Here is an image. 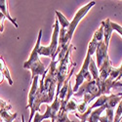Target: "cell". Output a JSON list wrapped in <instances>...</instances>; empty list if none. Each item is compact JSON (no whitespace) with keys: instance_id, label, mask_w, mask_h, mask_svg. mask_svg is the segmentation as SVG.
Masks as SVG:
<instances>
[{"instance_id":"cell-1","label":"cell","mask_w":122,"mask_h":122,"mask_svg":"<svg viewBox=\"0 0 122 122\" xmlns=\"http://www.w3.org/2000/svg\"><path fill=\"white\" fill-rule=\"evenodd\" d=\"M95 4H96L95 1H91V2L87 3L86 5H84L83 7H81L76 12V14L74 15L73 19L70 22L61 12L56 11V16H57V19H58V21L60 23V25H61L60 35H59L58 54L65 46L70 44V41H71L73 33L75 31L78 24L81 22V20L86 16V14L89 12V10H91V8H92L93 6H95Z\"/></svg>"},{"instance_id":"cell-2","label":"cell","mask_w":122,"mask_h":122,"mask_svg":"<svg viewBox=\"0 0 122 122\" xmlns=\"http://www.w3.org/2000/svg\"><path fill=\"white\" fill-rule=\"evenodd\" d=\"M41 37H42V30L40 29L38 32L37 41L31 51V53H30V56L28 60L24 63V67L25 69H29L31 71V79H33L35 76H42L48 70V68L45 67L44 64L39 59L38 50L40 46H41L40 45V43H41Z\"/></svg>"},{"instance_id":"cell-3","label":"cell","mask_w":122,"mask_h":122,"mask_svg":"<svg viewBox=\"0 0 122 122\" xmlns=\"http://www.w3.org/2000/svg\"><path fill=\"white\" fill-rule=\"evenodd\" d=\"M75 49L76 48L72 44H70L66 55L65 56V58L62 61H60V63L58 65V68H57V83L58 84H57L56 93H60V90L62 89L64 82L68 77V75L70 74L71 69L76 66V63H73L71 61V57H70L71 52Z\"/></svg>"},{"instance_id":"cell-4","label":"cell","mask_w":122,"mask_h":122,"mask_svg":"<svg viewBox=\"0 0 122 122\" xmlns=\"http://www.w3.org/2000/svg\"><path fill=\"white\" fill-rule=\"evenodd\" d=\"M60 23L58 19L56 18V21L54 24V31L52 34L51 43L48 46H40L38 50L39 56H46L52 58V60H56L58 56V49H59V35H60Z\"/></svg>"},{"instance_id":"cell-5","label":"cell","mask_w":122,"mask_h":122,"mask_svg":"<svg viewBox=\"0 0 122 122\" xmlns=\"http://www.w3.org/2000/svg\"><path fill=\"white\" fill-rule=\"evenodd\" d=\"M60 107H61V102L59 100V93H56L52 105H46V111L44 114L36 112L32 119L33 122H42L45 119H51L52 122H54L58 115Z\"/></svg>"},{"instance_id":"cell-6","label":"cell","mask_w":122,"mask_h":122,"mask_svg":"<svg viewBox=\"0 0 122 122\" xmlns=\"http://www.w3.org/2000/svg\"><path fill=\"white\" fill-rule=\"evenodd\" d=\"M91 57L90 54H86V58L83 62V65L81 66L79 72L75 75V84H74V87L72 88L74 94L78 91L79 87L83 84L84 81H90L92 80V75L90 73V70H89V65H90V61H91Z\"/></svg>"},{"instance_id":"cell-7","label":"cell","mask_w":122,"mask_h":122,"mask_svg":"<svg viewBox=\"0 0 122 122\" xmlns=\"http://www.w3.org/2000/svg\"><path fill=\"white\" fill-rule=\"evenodd\" d=\"M107 49L108 47L106 46L105 42L104 41H102L99 43L98 45V48L96 50V58H97V66L98 68L101 67V66L103 65V63L105 62V60L107 58H108V54H107Z\"/></svg>"},{"instance_id":"cell-8","label":"cell","mask_w":122,"mask_h":122,"mask_svg":"<svg viewBox=\"0 0 122 122\" xmlns=\"http://www.w3.org/2000/svg\"><path fill=\"white\" fill-rule=\"evenodd\" d=\"M38 88H39V76H35L32 79L31 87H30V91L28 93V105L25 107L26 108H30L32 107L34 101L36 99V96H37Z\"/></svg>"},{"instance_id":"cell-9","label":"cell","mask_w":122,"mask_h":122,"mask_svg":"<svg viewBox=\"0 0 122 122\" xmlns=\"http://www.w3.org/2000/svg\"><path fill=\"white\" fill-rule=\"evenodd\" d=\"M112 64H111L110 62V60H109V57L107 58L105 60V62L103 63V65L101 66V67L99 68V77L101 79H107L110 75V72H111V70H112L113 66H111Z\"/></svg>"},{"instance_id":"cell-10","label":"cell","mask_w":122,"mask_h":122,"mask_svg":"<svg viewBox=\"0 0 122 122\" xmlns=\"http://www.w3.org/2000/svg\"><path fill=\"white\" fill-rule=\"evenodd\" d=\"M101 25L104 26V42H105L106 46L108 47L111 35H112V31H113V28H112V26H111L110 19L105 20V21H103L101 23Z\"/></svg>"},{"instance_id":"cell-11","label":"cell","mask_w":122,"mask_h":122,"mask_svg":"<svg viewBox=\"0 0 122 122\" xmlns=\"http://www.w3.org/2000/svg\"><path fill=\"white\" fill-rule=\"evenodd\" d=\"M0 12H1L6 17L7 20H9V21L14 25L15 27H18L19 26L18 24H17V22H16V19L15 18H12L11 16H10L9 12H8V4H7L6 0H0Z\"/></svg>"},{"instance_id":"cell-12","label":"cell","mask_w":122,"mask_h":122,"mask_svg":"<svg viewBox=\"0 0 122 122\" xmlns=\"http://www.w3.org/2000/svg\"><path fill=\"white\" fill-rule=\"evenodd\" d=\"M0 72H1L4 75V77L8 80L9 85L12 86L13 85V80H12L11 74H10V71H9V69L6 66V63H5L3 57H0Z\"/></svg>"},{"instance_id":"cell-13","label":"cell","mask_w":122,"mask_h":122,"mask_svg":"<svg viewBox=\"0 0 122 122\" xmlns=\"http://www.w3.org/2000/svg\"><path fill=\"white\" fill-rule=\"evenodd\" d=\"M107 109V107L104 106V107H100L98 108H95L93 109V111L91 112V114L89 115V118L87 120V122H98L102 113Z\"/></svg>"},{"instance_id":"cell-14","label":"cell","mask_w":122,"mask_h":122,"mask_svg":"<svg viewBox=\"0 0 122 122\" xmlns=\"http://www.w3.org/2000/svg\"><path fill=\"white\" fill-rule=\"evenodd\" d=\"M18 113H10L9 110H0V118L3 122H13L17 118Z\"/></svg>"},{"instance_id":"cell-15","label":"cell","mask_w":122,"mask_h":122,"mask_svg":"<svg viewBox=\"0 0 122 122\" xmlns=\"http://www.w3.org/2000/svg\"><path fill=\"white\" fill-rule=\"evenodd\" d=\"M105 115H101L99 121L100 122H113L114 121V109L107 108Z\"/></svg>"},{"instance_id":"cell-16","label":"cell","mask_w":122,"mask_h":122,"mask_svg":"<svg viewBox=\"0 0 122 122\" xmlns=\"http://www.w3.org/2000/svg\"><path fill=\"white\" fill-rule=\"evenodd\" d=\"M54 122H74L72 120H70L68 118V114L67 112L64 109V108H61L60 107V110L58 112V115L56 117V120Z\"/></svg>"},{"instance_id":"cell-17","label":"cell","mask_w":122,"mask_h":122,"mask_svg":"<svg viewBox=\"0 0 122 122\" xmlns=\"http://www.w3.org/2000/svg\"><path fill=\"white\" fill-rule=\"evenodd\" d=\"M108 78H110L111 80H115V81H119L120 79H122V64L119 67L112 68Z\"/></svg>"},{"instance_id":"cell-18","label":"cell","mask_w":122,"mask_h":122,"mask_svg":"<svg viewBox=\"0 0 122 122\" xmlns=\"http://www.w3.org/2000/svg\"><path fill=\"white\" fill-rule=\"evenodd\" d=\"M89 70H90V73H91V75H92V78L93 79L99 78V68H98L97 65L95 64V61L92 58H91V61H90Z\"/></svg>"},{"instance_id":"cell-19","label":"cell","mask_w":122,"mask_h":122,"mask_svg":"<svg viewBox=\"0 0 122 122\" xmlns=\"http://www.w3.org/2000/svg\"><path fill=\"white\" fill-rule=\"evenodd\" d=\"M78 103H79V101H76L74 98H71L64 109L66 111V112H68V111H75V110H77ZM61 108H62V107H61Z\"/></svg>"},{"instance_id":"cell-20","label":"cell","mask_w":122,"mask_h":122,"mask_svg":"<svg viewBox=\"0 0 122 122\" xmlns=\"http://www.w3.org/2000/svg\"><path fill=\"white\" fill-rule=\"evenodd\" d=\"M95 41H97L98 43L102 42V41H104V26L101 25V26L99 27V29H97L94 35H93V38Z\"/></svg>"},{"instance_id":"cell-21","label":"cell","mask_w":122,"mask_h":122,"mask_svg":"<svg viewBox=\"0 0 122 122\" xmlns=\"http://www.w3.org/2000/svg\"><path fill=\"white\" fill-rule=\"evenodd\" d=\"M98 45H99V43H98L97 41H95L94 39H92V40L90 41L89 45H88L87 53L90 54V56H92L94 53H96V50H97V48H98Z\"/></svg>"},{"instance_id":"cell-22","label":"cell","mask_w":122,"mask_h":122,"mask_svg":"<svg viewBox=\"0 0 122 122\" xmlns=\"http://www.w3.org/2000/svg\"><path fill=\"white\" fill-rule=\"evenodd\" d=\"M121 119H122V101L117 105V108L115 110L114 121L113 122H120Z\"/></svg>"},{"instance_id":"cell-23","label":"cell","mask_w":122,"mask_h":122,"mask_svg":"<svg viewBox=\"0 0 122 122\" xmlns=\"http://www.w3.org/2000/svg\"><path fill=\"white\" fill-rule=\"evenodd\" d=\"M111 26H112V28H113V30H116V31L122 36V26L121 25H119L118 24H116V23H113V22H111Z\"/></svg>"},{"instance_id":"cell-24","label":"cell","mask_w":122,"mask_h":122,"mask_svg":"<svg viewBox=\"0 0 122 122\" xmlns=\"http://www.w3.org/2000/svg\"><path fill=\"white\" fill-rule=\"evenodd\" d=\"M6 17L0 12V32H3L4 31V21H5Z\"/></svg>"},{"instance_id":"cell-25","label":"cell","mask_w":122,"mask_h":122,"mask_svg":"<svg viewBox=\"0 0 122 122\" xmlns=\"http://www.w3.org/2000/svg\"><path fill=\"white\" fill-rule=\"evenodd\" d=\"M4 78H5V77H4V75H3V74H2L1 72H0V84H1V83L3 82V80H4Z\"/></svg>"},{"instance_id":"cell-26","label":"cell","mask_w":122,"mask_h":122,"mask_svg":"<svg viewBox=\"0 0 122 122\" xmlns=\"http://www.w3.org/2000/svg\"><path fill=\"white\" fill-rule=\"evenodd\" d=\"M22 122H25V117H24V115H22Z\"/></svg>"},{"instance_id":"cell-27","label":"cell","mask_w":122,"mask_h":122,"mask_svg":"<svg viewBox=\"0 0 122 122\" xmlns=\"http://www.w3.org/2000/svg\"><path fill=\"white\" fill-rule=\"evenodd\" d=\"M117 95H118V96H121V97H122V93H118Z\"/></svg>"}]
</instances>
